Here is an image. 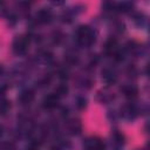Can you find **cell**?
<instances>
[{
	"instance_id": "cell-2",
	"label": "cell",
	"mask_w": 150,
	"mask_h": 150,
	"mask_svg": "<svg viewBox=\"0 0 150 150\" xmlns=\"http://www.w3.org/2000/svg\"><path fill=\"white\" fill-rule=\"evenodd\" d=\"M29 46V39L25 35H20L16 36V39L13 42V50L16 54H22L28 49Z\"/></svg>"
},
{
	"instance_id": "cell-8",
	"label": "cell",
	"mask_w": 150,
	"mask_h": 150,
	"mask_svg": "<svg viewBox=\"0 0 150 150\" xmlns=\"http://www.w3.org/2000/svg\"><path fill=\"white\" fill-rule=\"evenodd\" d=\"M0 150H16V148L12 142H2L0 143Z\"/></svg>"
},
{
	"instance_id": "cell-5",
	"label": "cell",
	"mask_w": 150,
	"mask_h": 150,
	"mask_svg": "<svg viewBox=\"0 0 150 150\" xmlns=\"http://www.w3.org/2000/svg\"><path fill=\"white\" fill-rule=\"evenodd\" d=\"M50 18H52V14H50V12L47 11V9H41V11L36 14V19H38V21L41 22V23L48 22V21L50 20Z\"/></svg>"
},
{
	"instance_id": "cell-1",
	"label": "cell",
	"mask_w": 150,
	"mask_h": 150,
	"mask_svg": "<svg viewBox=\"0 0 150 150\" xmlns=\"http://www.w3.org/2000/svg\"><path fill=\"white\" fill-rule=\"evenodd\" d=\"M76 38H77V41L82 46H90L95 41V34H94L93 29L88 26L79 27V29L76 32Z\"/></svg>"
},
{
	"instance_id": "cell-6",
	"label": "cell",
	"mask_w": 150,
	"mask_h": 150,
	"mask_svg": "<svg viewBox=\"0 0 150 150\" xmlns=\"http://www.w3.org/2000/svg\"><path fill=\"white\" fill-rule=\"evenodd\" d=\"M33 98H34V94H33L32 90H26V91H23V93L21 94V96H20V101H21L23 104L30 103V102L33 101Z\"/></svg>"
},
{
	"instance_id": "cell-4",
	"label": "cell",
	"mask_w": 150,
	"mask_h": 150,
	"mask_svg": "<svg viewBox=\"0 0 150 150\" xmlns=\"http://www.w3.org/2000/svg\"><path fill=\"white\" fill-rule=\"evenodd\" d=\"M57 102H59V96L57 94H50L48 96L45 97L43 100V107L45 108H48V109H52L54 107L57 105Z\"/></svg>"
},
{
	"instance_id": "cell-3",
	"label": "cell",
	"mask_w": 150,
	"mask_h": 150,
	"mask_svg": "<svg viewBox=\"0 0 150 150\" xmlns=\"http://www.w3.org/2000/svg\"><path fill=\"white\" fill-rule=\"evenodd\" d=\"M83 146H84V150H104L105 149L104 143L100 138H96V137L88 138L84 142Z\"/></svg>"
},
{
	"instance_id": "cell-7",
	"label": "cell",
	"mask_w": 150,
	"mask_h": 150,
	"mask_svg": "<svg viewBox=\"0 0 150 150\" xmlns=\"http://www.w3.org/2000/svg\"><path fill=\"white\" fill-rule=\"evenodd\" d=\"M68 125H71V128H69V130H70V132H73V134H77V132H80V130H81V128H76V125H81L77 120H71V121H69Z\"/></svg>"
},
{
	"instance_id": "cell-9",
	"label": "cell",
	"mask_w": 150,
	"mask_h": 150,
	"mask_svg": "<svg viewBox=\"0 0 150 150\" xmlns=\"http://www.w3.org/2000/svg\"><path fill=\"white\" fill-rule=\"evenodd\" d=\"M9 109V103L6 100H0V112L5 114Z\"/></svg>"
}]
</instances>
